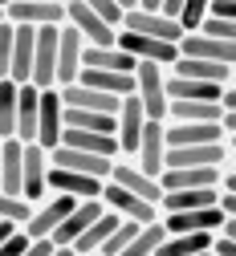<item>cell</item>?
<instances>
[{
    "mask_svg": "<svg viewBox=\"0 0 236 256\" xmlns=\"http://www.w3.org/2000/svg\"><path fill=\"white\" fill-rule=\"evenodd\" d=\"M134 98H139V106L151 122H163L167 118V70L139 61L134 66Z\"/></svg>",
    "mask_w": 236,
    "mask_h": 256,
    "instance_id": "6da1fadb",
    "label": "cell"
},
{
    "mask_svg": "<svg viewBox=\"0 0 236 256\" xmlns=\"http://www.w3.org/2000/svg\"><path fill=\"white\" fill-rule=\"evenodd\" d=\"M98 204H102L106 212H114V216H122V220H130V224H155V220H159V208H155V204L130 196L126 187H118V183H110V179L102 183V191H98Z\"/></svg>",
    "mask_w": 236,
    "mask_h": 256,
    "instance_id": "7a4b0ae2",
    "label": "cell"
},
{
    "mask_svg": "<svg viewBox=\"0 0 236 256\" xmlns=\"http://www.w3.org/2000/svg\"><path fill=\"white\" fill-rule=\"evenodd\" d=\"M151 118L143 114L139 98L134 94H126V98L118 102V114H114V142H118V158H130L134 146H139V134H143V126Z\"/></svg>",
    "mask_w": 236,
    "mask_h": 256,
    "instance_id": "3957f363",
    "label": "cell"
},
{
    "mask_svg": "<svg viewBox=\"0 0 236 256\" xmlns=\"http://www.w3.org/2000/svg\"><path fill=\"white\" fill-rule=\"evenodd\" d=\"M49 167H65V171H74V175H90V179H98V183H106L114 158L90 154V150H74V146H53V150H49Z\"/></svg>",
    "mask_w": 236,
    "mask_h": 256,
    "instance_id": "277c9868",
    "label": "cell"
},
{
    "mask_svg": "<svg viewBox=\"0 0 236 256\" xmlns=\"http://www.w3.org/2000/svg\"><path fill=\"white\" fill-rule=\"evenodd\" d=\"M114 45H118L122 53H130L134 61H151V66H163V70L179 57V45H171V41H155V37H143V33H126V28H118Z\"/></svg>",
    "mask_w": 236,
    "mask_h": 256,
    "instance_id": "5b68a950",
    "label": "cell"
},
{
    "mask_svg": "<svg viewBox=\"0 0 236 256\" xmlns=\"http://www.w3.org/2000/svg\"><path fill=\"white\" fill-rule=\"evenodd\" d=\"M232 163V142H204V146H167L163 167H224Z\"/></svg>",
    "mask_w": 236,
    "mask_h": 256,
    "instance_id": "8992f818",
    "label": "cell"
},
{
    "mask_svg": "<svg viewBox=\"0 0 236 256\" xmlns=\"http://www.w3.org/2000/svg\"><path fill=\"white\" fill-rule=\"evenodd\" d=\"M9 24H29V28H57L65 24V4H41V0H9L5 4Z\"/></svg>",
    "mask_w": 236,
    "mask_h": 256,
    "instance_id": "52a82bcc",
    "label": "cell"
},
{
    "mask_svg": "<svg viewBox=\"0 0 236 256\" xmlns=\"http://www.w3.org/2000/svg\"><path fill=\"white\" fill-rule=\"evenodd\" d=\"M167 146H204V142H232L220 122H163Z\"/></svg>",
    "mask_w": 236,
    "mask_h": 256,
    "instance_id": "ba28073f",
    "label": "cell"
},
{
    "mask_svg": "<svg viewBox=\"0 0 236 256\" xmlns=\"http://www.w3.org/2000/svg\"><path fill=\"white\" fill-rule=\"evenodd\" d=\"M65 24H74L86 45H114L118 37V28H110L98 12H90L82 0H65Z\"/></svg>",
    "mask_w": 236,
    "mask_h": 256,
    "instance_id": "9c48e42d",
    "label": "cell"
},
{
    "mask_svg": "<svg viewBox=\"0 0 236 256\" xmlns=\"http://www.w3.org/2000/svg\"><path fill=\"white\" fill-rule=\"evenodd\" d=\"M118 28H126V33H143V37H155V41H171V45H179V37H183L179 20L163 16V12H143V8L122 12V24H118Z\"/></svg>",
    "mask_w": 236,
    "mask_h": 256,
    "instance_id": "30bf717a",
    "label": "cell"
},
{
    "mask_svg": "<svg viewBox=\"0 0 236 256\" xmlns=\"http://www.w3.org/2000/svg\"><path fill=\"white\" fill-rule=\"evenodd\" d=\"M45 175H49V150L37 142H25V167H21V196L29 204H41L45 191Z\"/></svg>",
    "mask_w": 236,
    "mask_h": 256,
    "instance_id": "8fae6325",
    "label": "cell"
},
{
    "mask_svg": "<svg viewBox=\"0 0 236 256\" xmlns=\"http://www.w3.org/2000/svg\"><path fill=\"white\" fill-rule=\"evenodd\" d=\"M61 94H57V86H49V90H37V146H45V150H53L57 142H61Z\"/></svg>",
    "mask_w": 236,
    "mask_h": 256,
    "instance_id": "7c38bea8",
    "label": "cell"
},
{
    "mask_svg": "<svg viewBox=\"0 0 236 256\" xmlns=\"http://www.w3.org/2000/svg\"><path fill=\"white\" fill-rule=\"evenodd\" d=\"M82 49H86V41L78 37V28L74 24H57V90L78 82V74H82Z\"/></svg>",
    "mask_w": 236,
    "mask_h": 256,
    "instance_id": "4fadbf2b",
    "label": "cell"
},
{
    "mask_svg": "<svg viewBox=\"0 0 236 256\" xmlns=\"http://www.w3.org/2000/svg\"><path fill=\"white\" fill-rule=\"evenodd\" d=\"M29 86H37V90L57 86V28H37V49H33Z\"/></svg>",
    "mask_w": 236,
    "mask_h": 256,
    "instance_id": "5bb4252c",
    "label": "cell"
},
{
    "mask_svg": "<svg viewBox=\"0 0 236 256\" xmlns=\"http://www.w3.org/2000/svg\"><path fill=\"white\" fill-rule=\"evenodd\" d=\"M224 220L228 216L220 208H191V212H163L159 216L167 236H171V232H220Z\"/></svg>",
    "mask_w": 236,
    "mask_h": 256,
    "instance_id": "9a60e30c",
    "label": "cell"
},
{
    "mask_svg": "<svg viewBox=\"0 0 236 256\" xmlns=\"http://www.w3.org/2000/svg\"><path fill=\"white\" fill-rule=\"evenodd\" d=\"M163 154H167L163 122H147V126H143V134H139V146H134V154H130V163L139 167L143 175L159 179V171H163Z\"/></svg>",
    "mask_w": 236,
    "mask_h": 256,
    "instance_id": "2e32d148",
    "label": "cell"
},
{
    "mask_svg": "<svg viewBox=\"0 0 236 256\" xmlns=\"http://www.w3.org/2000/svg\"><path fill=\"white\" fill-rule=\"evenodd\" d=\"M171 78H187V82H212V86H232L236 66H220V61H199V57H175L167 66Z\"/></svg>",
    "mask_w": 236,
    "mask_h": 256,
    "instance_id": "e0dca14e",
    "label": "cell"
},
{
    "mask_svg": "<svg viewBox=\"0 0 236 256\" xmlns=\"http://www.w3.org/2000/svg\"><path fill=\"white\" fill-rule=\"evenodd\" d=\"M98 216H102V204H98V200H78V204L70 208V216H65L57 228L49 232V240H53L57 248H70V244L90 228V224L98 220Z\"/></svg>",
    "mask_w": 236,
    "mask_h": 256,
    "instance_id": "ac0fdd59",
    "label": "cell"
},
{
    "mask_svg": "<svg viewBox=\"0 0 236 256\" xmlns=\"http://www.w3.org/2000/svg\"><path fill=\"white\" fill-rule=\"evenodd\" d=\"M179 57H199V61L236 66V41H220V37H204V33H183L179 37Z\"/></svg>",
    "mask_w": 236,
    "mask_h": 256,
    "instance_id": "d6986e66",
    "label": "cell"
},
{
    "mask_svg": "<svg viewBox=\"0 0 236 256\" xmlns=\"http://www.w3.org/2000/svg\"><path fill=\"white\" fill-rule=\"evenodd\" d=\"M110 183L126 187L130 196H139V200H147V204H155V208H159V196H163V187H159V179L143 175L139 167L130 163V158H114V167H110Z\"/></svg>",
    "mask_w": 236,
    "mask_h": 256,
    "instance_id": "ffe728a7",
    "label": "cell"
},
{
    "mask_svg": "<svg viewBox=\"0 0 236 256\" xmlns=\"http://www.w3.org/2000/svg\"><path fill=\"white\" fill-rule=\"evenodd\" d=\"M45 191H49V196H74V200H98L102 183L90 179V175H74V171H65V167H49Z\"/></svg>",
    "mask_w": 236,
    "mask_h": 256,
    "instance_id": "44dd1931",
    "label": "cell"
},
{
    "mask_svg": "<svg viewBox=\"0 0 236 256\" xmlns=\"http://www.w3.org/2000/svg\"><path fill=\"white\" fill-rule=\"evenodd\" d=\"M220 167H163L159 187L163 191H195V187H216Z\"/></svg>",
    "mask_w": 236,
    "mask_h": 256,
    "instance_id": "7402d4cb",
    "label": "cell"
},
{
    "mask_svg": "<svg viewBox=\"0 0 236 256\" xmlns=\"http://www.w3.org/2000/svg\"><path fill=\"white\" fill-rule=\"evenodd\" d=\"M33 49H37V28L13 24V61H9V78H13L17 86H29V74H33Z\"/></svg>",
    "mask_w": 236,
    "mask_h": 256,
    "instance_id": "603a6c76",
    "label": "cell"
},
{
    "mask_svg": "<svg viewBox=\"0 0 236 256\" xmlns=\"http://www.w3.org/2000/svg\"><path fill=\"white\" fill-rule=\"evenodd\" d=\"M134 61L130 53H122L118 45H86L82 49V70H110V74H134Z\"/></svg>",
    "mask_w": 236,
    "mask_h": 256,
    "instance_id": "cb8c5ba5",
    "label": "cell"
},
{
    "mask_svg": "<svg viewBox=\"0 0 236 256\" xmlns=\"http://www.w3.org/2000/svg\"><path fill=\"white\" fill-rule=\"evenodd\" d=\"M216 187H195V191H163L159 196V216L163 212H191V208H216Z\"/></svg>",
    "mask_w": 236,
    "mask_h": 256,
    "instance_id": "d4e9b609",
    "label": "cell"
},
{
    "mask_svg": "<svg viewBox=\"0 0 236 256\" xmlns=\"http://www.w3.org/2000/svg\"><path fill=\"white\" fill-rule=\"evenodd\" d=\"M118 224H122V216H114V212H106V208H102V216H98V220L90 224V228H86V232H82V236L70 244V248H74L78 256H94L98 248L106 244V236L118 228Z\"/></svg>",
    "mask_w": 236,
    "mask_h": 256,
    "instance_id": "484cf974",
    "label": "cell"
},
{
    "mask_svg": "<svg viewBox=\"0 0 236 256\" xmlns=\"http://www.w3.org/2000/svg\"><path fill=\"white\" fill-rule=\"evenodd\" d=\"M220 114H224L220 102H183V98H171L163 122H220Z\"/></svg>",
    "mask_w": 236,
    "mask_h": 256,
    "instance_id": "4316f807",
    "label": "cell"
},
{
    "mask_svg": "<svg viewBox=\"0 0 236 256\" xmlns=\"http://www.w3.org/2000/svg\"><path fill=\"white\" fill-rule=\"evenodd\" d=\"M57 146H74V150H90V154L118 158V142H114V134H94V130H61V142H57Z\"/></svg>",
    "mask_w": 236,
    "mask_h": 256,
    "instance_id": "83f0119b",
    "label": "cell"
},
{
    "mask_svg": "<svg viewBox=\"0 0 236 256\" xmlns=\"http://www.w3.org/2000/svg\"><path fill=\"white\" fill-rule=\"evenodd\" d=\"M21 142H37V86H21L17 94V134Z\"/></svg>",
    "mask_w": 236,
    "mask_h": 256,
    "instance_id": "f1b7e54d",
    "label": "cell"
},
{
    "mask_svg": "<svg viewBox=\"0 0 236 256\" xmlns=\"http://www.w3.org/2000/svg\"><path fill=\"white\" fill-rule=\"evenodd\" d=\"M17 94L21 86L13 78H0V138L17 134Z\"/></svg>",
    "mask_w": 236,
    "mask_h": 256,
    "instance_id": "f546056e",
    "label": "cell"
},
{
    "mask_svg": "<svg viewBox=\"0 0 236 256\" xmlns=\"http://www.w3.org/2000/svg\"><path fill=\"white\" fill-rule=\"evenodd\" d=\"M163 236H167V232H163V224H159V220H155V224H143V228L126 240V248H122L118 256H155V248H159Z\"/></svg>",
    "mask_w": 236,
    "mask_h": 256,
    "instance_id": "4dcf8cb0",
    "label": "cell"
},
{
    "mask_svg": "<svg viewBox=\"0 0 236 256\" xmlns=\"http://www.w3.org/2000/svg\"><path fill=\"white\" fill-rule=\"evenodd\" d=\"M29 212H33V204L29 200H21V196H5V191H0V220H9V224H21L29 220Z\"/></svg>",
    "mask_w": 236,
    "mask_h": 256,
    "instance_id": "1f68e13d",
    "label": "cell"
},
{
    "mask_svg": "<svg viewBox=\"0 0 236 256\" xmlns=\"http://www.w3.org/2000/svg\"><path fill=\"white\" fill-rule=\"evenodd\" d=\"M191 33H204V37H220V41H236V20H224V16H204Z\"/></svg>",
    "mask_w": 236,
    "mask_h": 256,
    "instance_id": "d6a6232c",
    "label": "cell"
},
{
    "mask_svg": "<svg viewBox=\"0 0 236 256\" xmlns=\"http://www.w3.org/2000/svg\"><path fill=\"white\" fill-rule=\"evenodd\" d=\"M204 12H208V0H183V8H179V28H183V33H191V28L199 24V20H204Z\"/></svg>",
    "mask_w": 236,
    "mask_h": 256,
    "instance_id": "836d02e7",
    "label": "cell"
},
{
    "mask_svg": "<svg viewBox=\"0 0 236 256\" xmlns=\"http://www.w3.org/2000/svg\"><path fill=\"white\" fill-rule=\"evenodd\" d=\"M82 4H86L90 12H98V16L110 24V28H118V24H122V8L114 4V0H82Z\"/></svg>",
    "mask_w": 236,
    "mask_h": 256,
    "instance_id": "e575fe53",
    "label": "cell"
},
{
    "mask_svg": "<svg viewBox=\"0 0 236 256\" xmlns=\"http://www.w3.org/2000/svg\"><path fill=\"white\" fill-rule=\"evenodd\" d=\"M9 61H13V24L0 20V78H9Z\"/></svg>",
    "mask_w": 236,
    "mask_h": 256,
    "instance_id": "d590c367",
    "label": "cell"
},
{
    "mask_svg": "<svg viewBox=\"0 0 236 256\" xmlns=\"http://www.w3.org/2000/svg\"><path fill=\"white\" fill-rule=\"evenodd\" d=\"M208 252H216V256H236V236L212 232V244H208Z\"/></svg>",
    "mask_w": 236,
    "mask_h": 256,
    "instance_id": "8d00e7d4",
    "label": "cell"
},
{
    "mask_svg": "<svg viewBox=\"0 0 236 256\" xmlns=\"http://www.w3.org/2000/svg\"><path fill=\"white\" fill-rule=\"evenodd\" d=\"M204 16H224V20H236V0H208V12Z\"/></svg>",
    "mask_w": 236,
    "mask_h": 256,
    "instance_id": "74e56055",
    "label": "cell"
},
{
    "mask_svg": "<svg viewBox=\"0 0 236 256\" xmlns=\"http://www.w3.org/2000/svg\"><path fill=\"white\" fill-rule=\"evenodd\" d=\"M25 244H29V236L17 228V232H13L5 244H0V256H21V252H25Z\"/></svg>",
    "mask_w": 236,
    "mask_h": 256,
    "instance_id": "f35d334b",
    "label": "cell"
},
{
    "mask_svg": "<svg viewBox=\"0 0 236 256\" xmlns=\"http://www.w3.org/2000/svg\"><path fill=\"white\" fill-rule=\"evenodd\" d=\"M53 248H57V244H53V240H29V244H25V252H21V256H49V252H53Z\"/></svg>",
    "mask_w": 236,
    "mask_h": 256,
    "instance_id": "ab89813d",
    "label": "cell"
},
{
    "mask_svg": "<svg viewBox=\"0 0 236 256\" xmlns=\"http://www.w3.org/2000/svg\"><path fill=\"white\" fill-rule=\"evenodd\" d=\"M179 8H183V0H163V4H159V12H163V16H171V20L179 16Z\"/></svg>",
    "mask_w": 236,
    "mask_h": 256,
    "instance_id": "60d3db41",
    "label": "cell"
},
{
    "mask_svg": "<svg viewBox=\"0 0 236 256\" xmlns=\"http://www.w3.org/2000/svg\"><path fill=\"white\" fill-rule=\"evenodd\" d=\"M159 4H163V0H139L134 8H143V12H159Z\"/></svg>",
    "mask_w": 236,
    "mask_h": 256,
    "instance_id": "b9f144b4",
    "label": "cell"
},
{
    "mask_svg": "<svg viewBox=\"0 0 236 256\" xmlns=\"http://www.w3.org/2000/svg\"><path fill=\"white\" fill-rule=\"evenodd\" d=\"M114 4H118V8H122V12H130V8H134V4H139V0H114Z\"/></svg>",
    "mask_w": 236,
    "mask_h": 256,
    "instance_id": "7bdbcfd3",
    "label": "cell"
},
{
    "mask_svg": "<svg viewBox=\"0 0 236 256\" xmlns=\"http://www.w3.org/2000/svg\"><path fill=\"white\" fill-rule=\"evenodd\" d=\"M49 256H78V252H74V248H53Z\"/></svg>",
    "mask_w": 236,
    "mask_h": 256,
    "instance_id": "ee69618b",
    "label": "cell"
},
{
    "mask_svg": "<svg viewBox=\"0 0 236 256\" xmlns=\"http://www.w3.org/2000/svg\"><path fill=\"white\" fill-rule=\"evenodd\" d=\"M41 4H65V0H41Z\"/></svg>",
    "mask_w": 236,
    "mask_h": 256,
    "instance_id": "f6af8a7d",
    "label": "cell"
},
{
    "mask_svg": "<svg viewBox=\"0 0 236 256\" xmlns=\"http://www.w3.org/2000/svg\"><path fill=\"white\" fill-rule=\"evenodd\" d=\"M199 256H216V252H199Z\"/></svg>",
    "mask_w": 236,
    "mask_h": 256,
    "instance_id": "bcb514c9",
    "label": "cell"
},
{
    "mask_svg": "<svg viewBox=\"0 0 236 256\" xmlns=\"http://www.w3.org/2000/svg\"><path fill=\"white\" fill-rule=\"evenodd\" d=\"M5 4H9V0H0V8H5Z\"/></svg>",
    "mask_w": 236,
    "mask_h": 256,
    "instance_id": "7dc6e473",
    "label": "cell"
},
{
    "mask_svg": "<svg viewBox=\"0 0 236 256\" xmlns=\"http://www.w3.org/2000/svg\"><path fill=\"white\" fill-rule=\"evenodd\" d=\"M0 20H5V8H0Z\"/></svg>",
    "mask_w": 236,
    "mask_h": 256,
    "instance_id": "c3c4849f",
    "label": "cell"
}]
</instances>
